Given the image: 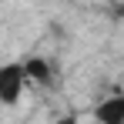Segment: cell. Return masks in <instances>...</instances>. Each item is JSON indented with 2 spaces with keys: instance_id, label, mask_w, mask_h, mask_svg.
Listing matches in <instances>:
<instances>
[{
  "instance_id": "cell-1",
  "label": "cell",
  "mask_w": 124,
  "mask_h": 124,
  "mask_svg": "<svg viewBox=\"0 0 124 124\" xmlns=\"http://www.w3.org/2000/svg\"><path fill=\"white\" fill-rule=\"evenodd\" d=\"M27 87L23 64H3L0 67V104H17Z\"/></svg>"
},
{
  "instance_id": "cell-2",
  "label": "cell",
  "mask_w": 124,
  "mask_h": 124,
  "mask_svg": "<svg viewBox=\"0 0 124 124\" xmlns=\"http://www.w3.org/2000/svg\"><path fill=\"white\" fill-rule=\"evenodd\" d=\"M97 124H124V94H111L94 107Z\"/></svg>"
},
{
  "instance_id": "cell-3",
  "label": "cell",
  "mask_w": 124,
  "mask_h": 124,
  "mask_svg": "<svg viewBox=\"0 0 124 124\" xmlns=\"http://www.w3.org/2000/svg\"><path fill=\"white\" fill-rule=\"evenodd\" d=\"M23 74H27V81L47 84V81H50V64L44 61V57H30V61L23 64Z\"/></svg>"
},
{
  "instance_id": "cell-4",
  "label": "cell",
  "mask_w": 124,
  "mask_h": 124,
  "mask_svg": "<svg viewBox=\"0 0 124 124\" xmlns=\"http://www.w3.org/2000/svg\"><path fill=\"white\" fill-rule=\"evenodd\" d=\"M50 124H77V114H64V117H57V121H50Z\"/></svg>"
}]
</instances>
